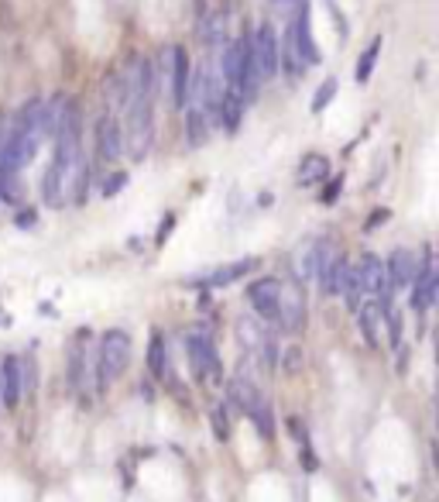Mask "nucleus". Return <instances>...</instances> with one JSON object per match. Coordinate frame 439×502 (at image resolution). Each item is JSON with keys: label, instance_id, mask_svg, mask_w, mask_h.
I'll use <instances>...</instances> for the list:
<instances>
[{"label": "nucleus", "instance_id": "obj_1", "mask_svg": "<svg viewBox=\"0 0 439 502\" xmlns=\"http://www.w3.org/2000/svg\"><path fill=\"white\" fill-rule=\"evenodd\" d=\"M131 355H135V341L127 330H107L100 337V345L93 351V368H97V389L107 393L114 382L131 368Z\"/></svg>", "mask_w": 439, "mask_h": 502}, {"label": "nucleus", "instance_id": "obj_2", "mask_svg": "<svg viewBox=\"0 0 439 502\" xmlns=\"http://www.w3.org/2000/svg\"><path fill=\"white\" fill-rule=\"evenodd\" d=\"M124 156H131L135 162H145L154 145V100H137L131 97L124 104Z\"/></svg>", "mask_w": 439, "mask_h": 502}, {"label": "nucleus", "instance_id": "obj_3", "mask_svg": "<svg viewBox=\"0 0 439 502\" xmlns=\"http://www.w3.org/2000/svg\"><path fill=\"white\" fill-rule=\"evenodd\" d=\"M154 80H158V90H169L172 107L189 104V80H192V59L182 45H169L162 59L154 62Z\"/></svg>", "mask_w": 439, "mask_h": 502}, {"label": "nucleus", "instance_id": "obj_4", "mask_svg": "<svg viewBox=\"0 0 439 502\" xmlns=\"http://www.w3.org/2000/svg\"><path fill=\"white\" fill-rule=\"evenodd\" d=\"M227 396H230V403H234L237 410L257 427V433H261L265 440L275 437V413H271L268 399L261 396V389H257L244 372L227 382Z\"/></svg>", "mask_w": 439, "mask_h": 502}, {"label": "nucleus", "instance_id": "obj_5", "mask_svg": "<svg viewBox=\"0 0 439 502\" xmlns=\"http://www.w3.org/2000/svg\"><path fill=\"white\" fill-rule=\"evenodd\" d=\"M186 355H189V365H192V375H196L200 382H206V385H220V382H223L220 351L206 330H189Z\"/></svg>", "mask_w": 439, "mask_h": 502}, {"label": "nucleus", "instance_id": "obj_6", "mask_svg": "<svg viewBox=\"0 0 439 502\" xmlns=\"http://www.w3.org/2000/svg\"><path fill=\"white\" fill-rule=\"evenodd\" d=\"M89 372H93V341H89V330H76L69 341L66 362L69 393L76 399H86V393H89Z\"/></svg>", "mask_w": 439, "mask_h": 502}, {"label": "nucleus", "instance_id": "obj_7", "mask_svg": "<svg viewBox=\"0 0 439 502\" xmlns=\"http://www.w3.org/2000/svg\"><path fill=\"white\" fill-rule=\"evenodd\" d=\"M93 152H97V166L110 169L124 158V131H120L117 114H107L103 110L97 124H93Z\"/></svg>", "mask_w": 439, "mask_h": 502}, {"label": "nucleus", "instance_id": "obj_8", "mask_svg": "<svg viewBox=\"0 0 439 502\" xmlns=\"http://www.w3.org/2000/svg\"><path fill=\"white\" fill-rule=\"evenodd\" d=\"M347 269H350V261H347V255L340 251L337 244L320 242L316 282H320V293L322 296H340V289H343V279H347Z\"/></svg>", "mask_w": 439, "mask_h": 502}, {"label": "nucleus", "instance_id": "obj_9", "mask_svg": "<svg viewBox=\"0 0 439 502\" xmlns=\"http://www.w3.org/2000/svg\"><path fill=\"white\" fill-rule=\"evenodd\" d=\"M251 49H254V66L261 83H268L278 76V28L271 21H261L251 32Z\"/></svg>", "mask_w": 439, "mask_h": 502}, {"label": "nucleus", "instance_id": "obj_10", "mask_svg": "<svg viewBox=\"0 0 439 502\" xmlns=\"http://www.w3.org/2000/svg\"><path fill=\"white\" fill-rule=\"evenodd\" d=\"M278 330H285V334H299V330H305V293H303V282H299V279L282 282Z\"/></svg>", "mask_w": 439, "mask_h": 502}, {"label": "nucleus", "instance_id": "obj_11", "mask_svg": "<svg viewBox=\"0 0 439 502\" xmlns=\"http://www.w3.org/2000/svg\"><path fill=\"white\" fill-rule=\"evenodd\" d=\"M278 299H282V279H254L248 286V303L257 320L265 324H278Z\"/></svg>", "mask_w": 439, "mask_h": 502}, {"label": "nucleus", "instance_id": "obj_12", "mask_svg": "<svg viewBox=\"0 0 439 502\" xmlns=\"http://www.w3.org/2000/svg\"><path fill=\"white\" fill-rule=\"evenodd\" d=\"M257 265H261L257 259L227 261V265H217V269H210V272H203V276L186 279V286H196V289H223V286H234V282H240V279H248Z\"/></svg>", "mask_w": 439, "mask_h": 502}, {"label": "nucleus", "instance_id": "obj_13", "mask_svg": "<svg viewBox=\"0 0 439 502\" xmlns=\"http://www.w3.org/2000/svg\"><path fill=\"white\" fill-rule=\"evenodd\" d=\"M436 286H439L436 259H433V251L425 248L423 261H419V269H416V279L408 282V289H412V310H416V313L429 310V307L436 303Z\"/></svg>", "mask_w": 439, "mask_h": 502}, {"label": "nucleus", "instance_id": "obj_14", "mask_svg": "<svg viewBox=\"0 0 439 502\" xmlns=\"http://www.w3.org/2000/svg\"><path fill=\"white\" fill-rule=\"evenodd\" d=\"M357 279H360V289L364 296H374V299H381L385 307H391V286H388V276H385V261L378 259V255H360L357 259Z\"/></svg>", "mask_w": 439, "mask_h": 502}, {"label": "nucleus", "instance_id": "obj_15", "mask_svg": "<svg viewBox=\"0 0 439 502\" xmlns=\"http://www.w3.org/2000/svg\"><path fill=\"white\" fill-rule=\"evenodd\" d=\"M385 313L388 307L381 303V299H374L368 296L360 307L354 310L357 317V327H360V337H364V345L368 347H381V334H385Z\"/></svg>", "mask_w": 439, "mask_h": 502}, {"label": "nucleus", "instance_id": "obj_16", "mask_svg": "<svg viewBox=\"0 0 439 502\" xmlns=\"http://www.w3.org/2000/svg\"><path fill=\"white\" fill-rule=\"evenodd\" d=\"M248 118V100L237 93V90L223 87L220 90V100H217V128L220 131H227V135H237L240 131V124Z\"/></svg>", "mask_w": 439, "mask_h": 502}, {"label": "nucleus", "instance_id": "obj_17", "mask_svg": "<svg viewBox=\"0 0 439 502\" xmlns=\"http://www.w3.org/2000/svg\"><path fill=\"white\" fill-rule=\"evenodd\" d=\"M416 269H419V259H416L408 248H395L388 255V261H385V276H388L391 293L408 289V282L416 279Z\"/></svg>", "mask_w": 439, "mask_h": 502}, {"label": "nucleus", "instance_id": "obj_18", "mask_svg": "<svg viewBox=\"0 0 439 502\" xmlns=\"http://www.w3.org/2000/svg\"><path fill=\"white\" fill-rule=\"evenodd\" d=\"M24 396V382H21V358L7 355L0 362V403L4 410H17V403Z\"/></svg>", "mask_w": 439, "mask_h": 502}, {"label": "nucleus", "instance_id": "obj_19", "mask_svg": "<svg viewBox=\"0 0 439 502\" xmlns=\"http://www.w3.org/2000/svg\"><path fill=\"white\" fill-rule=\"evenodd\" d=\"M148 372H152V379L165 382V385H175L172 351H169V341H165V334H162V330H154L152 341H148Z\"/></svg>", "mask_w": 439, "mask_h": 502}, {"label": "nucleus", "instance_id": "obj_20", "mask_svg": "<svg viewBox=\"0 0 439 502\" xmlns=\"http://www.w3.org/2000/svg\"><path fill=\"white\" fill-rule=\"evenodd\" d=\"M333 173V166H330V158L322 156V152H305L299 158V173H295V183L303 186V190H313V186H320L326 183Z\"/></svg>", "mask_w": 439, "mask_h": 502}, {"label": "nucleus", "instance_id": "obj_21", "mask_svg": "<svg viewBox=\"0 0 439 502\" xmlns=\"http://www.w3.org/2000/svg\"><path fill=\"white\" fill-rule=\"evenodd\" d=\"M127 97H131L127 70L107 72V80H103V104H107V114H120L124 104H127Z\"/></svg>", "mask_w": 439, "mask_h": 502}, {"label": "nucleus", "instance_id": "obj_22", "mask_svg": "<svg viewBox=\"0 0 439 502\" xmlns=\"http://www.w3.org/2000/svg\"><path fill=\"white\" fill-rule=\"evenodd\" d=\"M186 110V141H189V148H203L206 141H210V131H213V121L206 118L203 110L196 104H186L182 107Z\"/></svg>", "mask_w": 439, "mask_h": 502}, {"label": "nucleus", "instance_id": "obj_23", "mask_svg": "<svg viewBox=\"0 0 439 502\" xmlns=\"http://www.w3.org/2000/svg\"><path fill=\"white\" fill-rule=\"evenodd\" d=\"M200 32H203V42L210 49H223V42H227V11H223V7L203 11Z\"/></svg>", "mask_w": 439, "mask_h": 502}, {"label": "nucleus", "instance_id": "obj_24", "mask_svg": "<svg viewBox=\"0 0 439 502\" xmlns=\"http://www.w3.org/2000/svg\"><path fill=\"white\" fill-rule=\"evenodd\" d=\"M271 334L265 327H261V320L257 317H240L237 320V341L248 347L251 355H257L261 347H265V341H268Z\"/></svg>", "mask_w": 439, "mask_h": 502}, {"label": "nucleus", "instance_id": "obj_25", "mask_svg": "<svg viewBox=\"0 0 439 502\" xmlns=\"http://www.w3.org/2000/svg\"><path fill=\"white\" fill-rule=\"evenodd\" d=\"M378 59H381V35H374L371 42H368V49L360 52V59H357V70H354L357 83H368V80H371Z\"/></svg>", "mask_w": 439, "mask_h": 502}, {"label": "nucleus", "instance_id": "obj_26", "mask_svg": "<svg viewBox=\"0 0 439 502\" xmlns=\"http://www.w3.org/2000/svg\"><path fill=\"white\" fill-rule=\"evenodd\" d=\"M316 261H320V242H305V248L299 251V282L316 279Z\"/></svg>", "mask_w": 439, "mask_h": 502}, {"label": "nucleus", "instance_id": "obj_27", "mask_svg": "<svg viewBox=\"0 0 439 502\" xmlns=\"http://www.w3.org/2000/svg\"><path fill=\"white\" fill-rule=\"evenodd\" d=\"M210 423H213V437H217L220 444H227L230 440V410H227V403H220L210 410Z\"/></svg>", "mask_w": 439, "mask_h": 502}, {"label": "nucleus", "instance_id": "obj_28", "mask_svg": "<svg viewBox=\"0 0 439 502\" xmlns=\"http://www.w3.org/2000/svg\"><path fill=\"white\" fill-rule=\"evenodd\" d=\"M333 97H337V80L330 76V80H322V83H320V90H316V97H313L309 110H313V114H322V110H326V104H330Z\"/></svg>", "mask_w": 439, "mask_h": 502}, {"label": "nucleus", "instance_id": "obj_29", "mask_svg": "<svg viewBox=\"0 0 439 502\" xmlns=\"http://www.w3.org/2000/svg\"><path fill=\"white\" fill-rule=\"evenodd\" d=\"M21 382H24V396H32L38 385V365L34 358H21Z\"/></svg>", "mask_w": 439, "mask_h": 502}, {"label": "nucleus", "instance_id": "obj_30", "mask_svg": "<svg viewBox=\"0 0 439 502\" xmlns=\"http://www.w3.org/2000/svg\"><path fill=\"white\" fill-rule=\"evenodd\" d=\"M124 183H127V173H120V169H114V175H107V179H103L100 193L107 196V200H110V196H117Z\"/></svg>", "mask_w": 439, "mask_h": 502}, {"label": "nucleus", "instance_id": "obj_31", "mask_svg": "<svg viewBox=\"0 0 439 502\" xmlns=\"http://www.w3.org/2000/svg\"><path fill=\"white\" fill-rule=\"evenodd\" d=\"M288 431H292V437L299 440V448H309V431H305V423L299 420V416H288Z\"/></svg>", "mask_w": 439, "mask_h": 502}, {"label": "nucleus", "instance_id": "obj_32", "mask_svg": "<svg viewBox=\"0 0 439 502\" xmlns=\"http://www.w3.org/2000/svg\"><path fill=\"white\" fill-rule=\"evenodd\" d=\"M326 183H330V179H326ZM340 190H343V175H333V183H330V186L322 190L320 200H322V204H326V207H330V204H337Z\"/></svg>", "mask_w": 439, "mask_h": 502}, {"label": "nucleus", "instance_id": "obj_33", "mask_svg": "<svg viewBox=\"0 0 439 502\" xmlns=\"http://www.w3.org/2000/svg\"><path fill=\"white\" fill-rule=\"evenodd\" d=\"M278 365H285L288 375H295V372L303 368V351H299V347H292V351L285 355V362H278Z\"/></svg>", "mask_w": 439, "mask_h": 502}, {"label": "nucleus", "instance_id": "obj_34", "mask_svg": "<svg viewBox=\"0 0 439 502\" xmlns=\"http://www.w3.org/2000/svg\"><path fill=\"white\" fill-rule=\"evenodd\" d=\"M14 224L21 227V231H28V227H34V224H38V213H34L32 207H28V210H17Z\"/></svg>", "mask_w": 439, "mask_h": 502}, {"label": "nucleus", "instance_id": "obj_35", "mask_svg": "<svg viewBox=\"0 0 439 502\" xmlns=\"http://www.w3.org/2000/svg\"><path fill=\"white\" fill-rule=\"evenodd\" d=\"M271 4H275V11H278L282 18H292V11L299 7V0H271Z\"/></svg>", "mask_w": 439, "mask_h": 502}, {"label": "nucleus", "instance_id": "obj_36", "mask_svg": "<svg viewBox=\"0 0 439 502\" xmlns=\"http://www.w3.org/2000/svg\"><path fill=\"white\" fill-rule=\"evenodd\" d=\"M381 221H388V210H374L371 217H368V224H364V231H378Z\"/></svg>", "mask_w": 439, "mask_h": 502}, {"label": "nucleus", "instance_id": "obj_37", "mask_svg": "<svg viewBox=\"0 0 439 502\" xmlns=\"http://www.w3.org/2000/svg\"><path fill=\"white\" fill-rule=\"evenodd\" d=\"M172 224H175V217H165V221H162V227H158V244H165V238H169L172 234Z\"/></svg>", "mask_w": 439, "mask_h": 502}, {"label": "nucleus", "instance_id": "obj_38", "mask_svg": "<svg viewBox=\"0 0 439 502\" xmlns=\"http://www.w3.org/2000/svg\"><path fill=\"white\" fill-rule=\"evenodd\" d=\"M0 410H4V403H0Z\"/></svg>", "mask_w": 439, "mask_h": 502}]
</instances>
